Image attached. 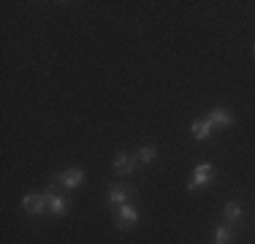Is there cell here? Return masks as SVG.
<instances>
[{
  "mask_svg": "<svg viewBox=\"0 0 255 244\" xmlns=\"http://www.w3.org/2000/svg\"><path fill=\"white\" fill-rule=\"evenodd\" d=\"M215 176H217L215 166H212V163H201V166H196V171H193L190 182H187V190H190V193L201 190V187H206V185L215 182Z\"/></svg>",
  "mask_w": 255,
  "mask_h": 244,
  "instance_id": "cell-1",
  "label": "cell"
},
{
  "mask_svg": "<svg viewBox=\"0 0 255 244\" xmlns=\"http://www.w3.org/2000/svg\"><path fill=\"white\" fill-rule=\"evenodd\" d=\"M130 198H133V190L128 185H112L106 193V204L112 206V209H120V206L130 204Z\"/></svg>",
  "mask_w": 255,
  "mask_h": 244,
  "instance_id": "cell-7",
  "label": "cell"
},
{
  "mask_svg": "<svg viewBox=\"0 0 255 244\" xmlns=\"http://www.w3.org/2000/svg\"><path fill=\"white\" fill-rule=\"evenodd\" d=\"M44 195H46V204H49V215H52V217H65V215H68V209H71V198L60 195L54 185L46 187Z\"/></svg>",
  "mask_w": 255,
  "mask_h": 244,
  "instance_id": "cell-2",
  "label": "cell"
},
{
  "mask_svg": "<svg viewBox=\"0 0 255 244\" xmlns=\"http://www.w3.org/2000/svg\"><path fill=\"white\" fill-rule=\"evenodd\" d=\"M234 236H236V231H234V225H231V223H223V225H217V228H215V244H231V242H234Z\"/></svg>",
  "mask_w": 255,
  "mask_h": 244,
  "instance_id": "cell-10",
  "label": "cell"
},
{
  "mask_svg": "<svg viewBox=\"0 0 255 244\" xmlns=\"http://www.w3.org/2000/svg\"><path fill=\"white\" fill-rule=\"evenodd\" d=\"M212 130H215V127H212V122L206 120V117L190 122V136L196 138V141H209V138H212Z\"/></svg>",
  "mask_w": 255,
  "mask_h": 244,
  "instance_id": "cell-9",
  "label": "cell"
},
{
  "mask_svg": "<svg viewBox=\"0 0 255 244\" xmlns=\"http://www.w3.org/2000/svg\"><path fill=\"white\" fill-rule=\"evenodd\" d=\"M112 168L117 176H130V174H136V168H138V157L128 155V152H120V155H114Z\"/></svg>",
  "mask_w": 255,
  "mask_h": 244,
  "instance_id": "cell-6",
  "label": "cell"
},
{
  "mask_svg": "<svg viewBox=\"0 0 255 244\" xmlns=\"http://www.w3.org/2000/svg\"><path fill=\"white\" fill-rule=\"evenodd\" d=\"M22 209H25L30 217H41L44 212H49L46 195H44V193H27L25 198H22Z\"/></svg>",
  "mask_w": 255,
  "mask_h": 244,
  "instance_id": "cell-5",
  "label": "cell"
},
{
  "mask_svg": "<svg viewBox=\"0 0 255 244\" xmlns=\"http://www.w3.org/2000/svg\"><path fill=\"white\" fill-rule=\"evenodd\" d=\"M136 157H138V163H144V166H152V163L157 160V146H152V144L141 146V149L136 152Z\"/></svg>",
  "mask_w": 255,
  "mask_h": 244,
  "instance_id": "cell-12",
  "label": "cell"
},
{
  "mask_svg": "<svg viewBox=\"0 0 255 244\" xmlns=\"http://www.w3.org/2000/svg\"><path fill=\"white\" fill-rule=\"evenodd\" d=\"M223 217H226V223H239L242 220V204L239 201H228L226 206H223Z\"/></svg>",
  "mask_w": 255,
  "mask_h": 244,
  "instance_id": "cell-11",
  "label": "cell"
},
{
  "mask_svg": "<svg viewBox=\"0 0 255 244\" xmlns=\"http://www.w3.org/2000/svg\"><path fill=\"white\" fill-rule=\"evenodd\" d=\"M253 54H255V46H253Z\"/></svg>",
  "mask_w": 255,
  "mask_h": 244,
  "instance_id": "cell-13",
  "label": "cell"
},
{
  "mask_svg": "<svg viewBox=\"0 0 255 244\" xmlns=\"http://www.w3.org/2000/svg\"><path fill=\"white\" fill-rule=\"evenodd\" d=\"M136 223H138V209L133 204H125L120 209H114V225H117V231H130V228H136Z\"/></svg>",
  "mask_w": 255,
  "mask_h": 244,
  "instance_id": "cell-3",
  "label": "cell"
},
{
  "mask_svg": "<svg viewBox=\"0 0 255 244\" xmlns=\"http://www.w3.org/2000/svg\"><path fill=\"white\" fill-rule=\"evenodd\" d=\"M84 179H87V174H84L82 168H65V171H60V174L54 176V182H57L60 187H65V190H76V187H82Z\"/></svg>",
  "mask_w": 255,
  "mask_h": 244,
  "instance_id": "cell-4",
  "label": "cell"
},
{
  "mask_svg": "<svg viewBox=\"0 0 255 244\" xmlns=\"http://www.w3.org/2000/svg\"><path fill=\"white\" fill-rule=\"evenodd\" d=\"M206 120L212 122V127H220V130H228L231 125H234V112L226 106H215L209 114H206Z\"/></svg>",
  "mask_w": 255,
  "mask_h": 244,
  "instance_id": "cell-8",
  "label": "cell"
}]
</instances>
